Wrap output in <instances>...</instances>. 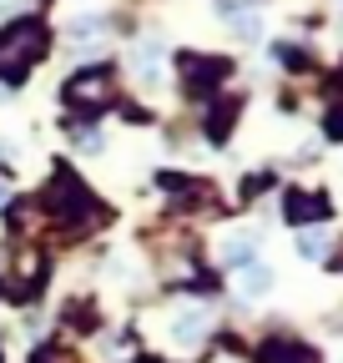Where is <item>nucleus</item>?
I'll return each instance as SVG.
<instances>
[{
	"instance_id": "nucleus-6",
	"label": "nucleus",
	"mask_w": 343,
	"mask_h": 363,
	"mask_svg": "<svg viewBox=\"0 0 343 363\" xmlns=\"http://www.w3.org/2000/svg\"><path fill=\"white\" fill-rule=\"evenodd\" d=\"M257 363H318V353L308 348V343H293V338H273L268 348H263V358Z\"/></svg>"
},
{
	"instance_id": "nucleus-2",
	"label": "nucleus",
	"mask_w": 343,
	"mask_h": 363,
	"mask_svg": "<svg viewBox=\"0 0 343 363\" xmlns=\"http://www.w3.org/2000/svg\"><path fill=\"white\" fill-rule=\"evenodd\" d=\"M40 51H46V26L16 21L11 30H0V76H21Z\"/></svg>"
},
{
	"instance_id": "nucleus-7",
	"label": "nucleus",
	"mask_w": 343,
	"mask_h": 363,
	"mask_svg": "<svg viewBox=\"0 0 343 363\" xmlns=\"http://www.w3.org/2000/svg\"><path fill=\"white\" fill-rule=\"evenodd\" d=\"M132 66H137V76H142L147 86H157V81H162V45H157V40L137 45V61H132Z\"/></svg>"
},
{
	"instance_id": "nucleus-4",
	"label": "nucleus",
	"mask_w": 343,
	"mask_h": 363,
	"mask_svg": "<svg viewBox=\"0 0 343 363\" xmlns=\"http://www.w3.org/2000/svg\"><path fill=\"white\" fill-rule=\"evenodd\" d=\"M218 81H227V61L223 56H182V86L192 96H207Z\"/></svg>"
},
{
	"instance_id": "nucleus-3",
	"label": "nucleus",
	"mask_w": 343,
	"mask_h": 363,
	"mask_svg": "<svg viewBox=\"0 0 343 363\" xmlns=\"http://www.w3.org/2000/svg\"><path fill=\"white\" fill-rule=\"evenodd\" d=\"M106 96H111V76H106V71H81V76L66 81V101L81 106V111L106 106Z\"/></svg>"
},
{
	"instance_id": "nucleus-5",
	"label": "nucleus",
	"mask_w": 343,
	"mask_h": 363,
	"mask_svg": "<svg viewBox=\"0 0 343 363\" xmlns=\"http://www.w3.org/2000/svg\"><path fill=\"white\" fill-rule=\"evenodd\" d=\"M283 212H288V222L308 227V222L328 217V197H323V192H288V197H283Z\"/></svg>"
},
{
	"instance_id": "nucleus-1",
	"label": "nucleus",
	"mask_w": 343,
	"mask_h": 363,
	"mask_svg": "<svg viewBox=\"0 0 343 363\" xmlns=\"http://www.w3.org/2000/svg\"><path fill=\"white\" fill-rule=\"evenodd\" d=\"M46 202H51V212L61 217V227H71V233H86L96 217H101V207H96V197L81 187V182L71 177V172H61L56 182H51V192H46Z\"/></svg>"
},
{
	"instance_id": "nucleus-9",
	"label": "nucleus",
	"mask_w": 343,
	"mask_h": 363,
	"mask_svg": "<svg viewBox=\"0 0 343 363\" xmlns=\"http://www.w3.org/2000/svg\"><path fill=\"white\" fill-rule=\"evenodd\" d=\"M237 283H242V293H247V298H257V293H268V288H273V272H268V267H257V262H247Z\"/></svg>"
},
{
	"instance_id": "nucleus-14",
	"label": "nucleus",
	"mask_w": 343,
	"mask_h": 363,
	"mask_svg": "<svg viewBox=\"0 0 343 363\" xmlns=\"http://www.w3.org/2000/svg\"><path fill=\"white\" fill-rule=\"evenodd\" d=\"M278 61L283 66H293V71H303L308 61H303V51H293V45H278Z\"/></svg>"
},
{
	"instance_id": "nucleus-16",
	"label": "nucleus",
	"mask_w": 343,
	"mask_h": 363,
	"mask_svg": "<svg viewBox=\"0 0 343 363\" xmlns=\"http://www.w3.org/2000/svg\"><path fill=\"white\" fill-rule=\"evenodd\" d=\"M35 363H66V358H61V353H51V348H46V353H35Z\"/></svg>"
},
{
	"instance_id": "nucleus-11",
	"label": "nucleus",
	"mask_w": 343,
	"mask_h": 363,
	"mask_svg": "<svg viewBox=\"0 0 343 363\" xmlns=\"http://www.w3.org/2000/svg\"><path fill=\"white\" fill-rule=\"evenodd\" d=\"M298 252H303V257H323L328 252V238L318 233V227H303V233H298Z\"/></svg>"
},
{
	"instance_id": "nucleus-13",
	"label": "nucleus",
	"mask_w": 343,
	"mask_h": 363,
	"mask_svg": "<svg viewBox=\"0 0 343 363\" xmlns=\"http://www.w3.org/2000/svg\"><path fill=\"white\" fill-rule=\"evenodd\" d=\"M227 16H232V30H237L242 40H252V35H257V16H252V11H227Z\"/></svg>"
},
{
	"instance_id": "nucleus-15",
	"label": "nucleus",
	"mask_w": 343,
	"mask_h": 363,
	"mask_svg": "<svg viewBox=\"0 0 343 363\" xmlns=\"http://www.w3.org/2000/svg\"><path fill=\"white\" fill-rule=\"evenodd\" d=\"M328 136H343V111H333V116H328Z\"/></svg>"
},
{
	"instance_id": "nucleus-10",
	"label": "nucleus",
	"mask_w": 343,
	"mask_h": 363,
	"mask_svg": "<svg viewBox=\"0 0 343 363\" xmlns=\"http://www.w3.org/2000/svg\"><path fill=\"white\" fill-rule=\"evenodd\" d=\"M232 116H237V101H218V111H212V121H207V136H212V142H223V136H227Z\"/></svg>"
},
{
	"instance_id": "nucleus-8",
	"label": "nucleus",
	"mask_w": 343,
	"mask_h": 363,
	"mask_svg": "<svg viewBox=\"0 0 343 363\" xmlns=\"http://www.w3.org/2000/svg\"><path fill=\"white\" fill-rule=\"evenodd\" d=\"M202 333H207V313H202V308H192V313H182V318H177V323H172V338H177V343H187V348H192V343H197Z\"/></svg>"
},
{
	"instance_id": "nucleus-12",
	"label": "nucleus",
	"mask_w": 343,
	"mask_h": 363,
	"mask_svg": "<svg viewBox=\"0 0 343 363\" xmlns=\"http://www.w3.org/2000/svg\"><path fill=\"white\" fill-rule=\"evenodd\" d=\"M227 262H232V267H247V262H252V238H232V242H227Z\"/></svg>"
}]
</instances>
